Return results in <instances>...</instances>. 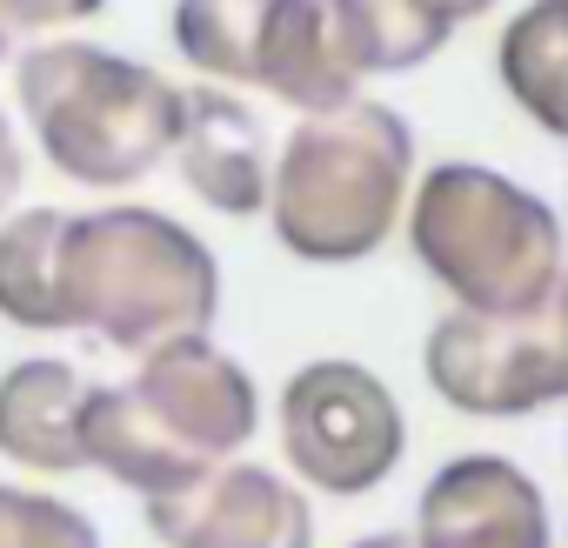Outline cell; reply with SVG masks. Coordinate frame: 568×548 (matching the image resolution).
I'll return each mask as SVG.
<instances>
[{
    "instance_id": "11",
    "label": "cell",
    "mask_w": 568,
    "mask_h": 548,
    "mask_svg": "<svg viewBox=\"0 0 568 548\" xmlns=\"http://www.w3.org/2000/svg\"><path fill=\"white\" fill-rule=\"evenodd\" d=\"M422 548H548L541 495L495 455L448 461L422 501Z\"/></svg>"
},
{
    "instance_id": "6",
    "label": "cell",
    "mask_w": 568,
    "mask_h": 548,
    "mask_svg": "<svg viewBox=\"0 0 568 548\" xmlns=\"http://www.w3.org/2000/svg\"><path fill=\"white\" fill-rule=\"evenodd\" d=\"M174 48L234 88H267L302 114L355 101V68L335 41L328 0H174Z\"/></svg>"
},
{
    "instance_id": "1",
    "label": "cell",
    "mask_w": 568,
    "mask_h": 548,
    "mask_svg": "<svg viewBox=\"0 0 568 548\" xmlns=\"http://www.w3.org/2000/svg\"><path fill=\"white\" fill-rule=\"evenodd\" d=\"M247 435L254 388L201 335H168L128 388L88 395V461L141 488L148 501L201 481L207 461L241 448Z\"/></svg>"
},
{
    "instance_id": "9",
    "label": "cell",
    "mask_w": 568,
    "mask_h": 548,
    "mask_svg": "<svg viewBox=\"0 0 568 548\" xmlns=\"http://www.w3.org/2000/svg\"><path fill=\"white\" fill-rule=\"evenodd\" d=\"M168 548H308V508L267 468H214L148 501Z\"/></svg>"
},
{
    "instance_id": "2",
    "label": "cell",
    "mask_w": 568,
    "mask_h": 548,
    "mask_svg": "<svg viewBox=\"0 0 568 548\" xmlns=\"http://www.w3.org/2000/svg\"><path fill=\"white\" fill-rule=\"evenodd\" d=\"M415 134L382 101L308 114L274 161L267 207L274 234L302 261H362L388 241L408 194Z\"/></svg>"
},
{
    "instance_id": "21",
    "label": "cell",
    "mask_w": 568,
    "mask_h": 548,
    "mask_svg": "<svg viewBox=\"0 0 568 548\" xmlns=\"http://www.w3.org/2000/svg\"><path fill=\"white\" fill-rule=\"evenodd\" d=\"M561 342H568V288H561Z\"/></svg>"
},
{
    "instance_id": "14",
    "label": "cell",
    "mask_w": 568,
    "mask_h": 548,
    "mask_svg": "<svg viewBox=\"0 0 568 548\" xmlns=\"http://www.w3.org/2000/svg\"><path fill=\"white\" fill-rule=\"evenodd\" d=\"M335 41L348 54L355 74H402L422 68L448 48V21L428 8V0H328Z\"/></svg>"
},
{
    "instance_id": "13",
    "label": "cell",
    "mask_w": 568,
    "mask_h": 548,
    "mask_svg": "<svg viewBox=\"0 0 568 548\" xmlns=\"http://www.w3.org/2000/svg\"><path fill=\"white\" fill-rule=\"evenodd\" d=\"M501 88L515 94V108L548 128L568 134V0H535L501 28Z\"/></svg>"
},
{
    "instance_id": "10",
    "label": "cell",
    "mask_w": 568,
    "mask_h": 548,
    "mask_svg": "<svg viewBox=\"0 0 568 548\" xmlns=\"http://www.w3.org/2000/svg\"><path fill=\"white\" fill-rule=\"evenodd\" d=\"M181 181L214 214H254L267 201V134L227 88H181V128H174Z\"/></svg>"
},
{
    "instance_id": "3",
    "label": "cell",
    "mask_w": 568,
    "mask_h": 548,
    "mask_svg": "<svg viewBox=\"0 0 568 548\" xmlns=\"http://www.w3.org/2000/svg\"><path fill=\"white\" fill-rule=\"evenodd\" d=\"M214 254L168 214L101 207L61 227V328H94L114 348L194 335L214 315Z\"/></svg>"
},
{
    "instance_id": "19",
    "label": "cell",
    "mask_w": 568,
    "mask_h": 548,
    "mask_svg": "<svg viewBox=\"0 0 568 548\" xmlns=\"http://www.w3.org/2000/svg\"><path fill=\"white\" fill-rule=\"evenodd\" d=\"M428 8L448 21V28H462V21H475V14H488L495 8V0H428Z\"/></svg>"
},
{
    "instance_id": "5",
    "label": "cell",
    "mask_w": 568,
    "mask_h": 548,
    "mask_svg": "<svg viewBox=\"0 0 568 548\" xmlns=\"http://www.w3.org/2000/svg\"><path fill=\"white\" fill-rule=\"evenodd\" d=\"M408 234L428 274L475 315H541L561 282V221L488 168H435Z\"/></svg>"
},
{
    "instance_id": "20",
    "label": "cell",
    "mask_w": 568,
    "mask_h": 548,
    "mask_svg": "<svg viewBox=\"0 0 568 548\" xmlns=\"http://www.w3.org/2000/svg\"><path fill=\"white\" fill-rule=\"evenodd\" d=\"M362 548H408L402 535H375V541H362Z\"/></svg>"
},
{
    "instance_id": "12",
    "label": "cell",
    "mask_w": 568,
    "mask_h": 548,
    "mask_svg": "<svg viewBox=\"0 0 568 548\" xmlns=\"http://www.w3.org/2000/svg\"><path fill=\"white\" fill-rule=\"evenodd\" d=\"M88 382L68 362H21L0 375V455L68 475L88 461Z\"/></svg>"
},
{
    "instance_id": "18",
    "label": "cell",
    "mask_w": 568,
    "mask_h": 548,
    "mask_svg": "<svg viewBox=\"0 0 568 548\" xmlns=\"http://www.w3.org/2000/svg\"><path fill=\"white\" fill-rule=\"evenodd\" d=\"M14 194H21V141H14L8 114H0V214L14 207Z\"/></svg>"
},
{
    "instance_id": "7",
    "label": "cell",
    "mask_w": 568,
    "mask_h": 548,
    "mask_svg": "<svg viewBox=\"0 0 568 548\" xmlns=\"http://www.w3.org/2000/svg\"><path fill=\"white\" fill-rule=\"evenodd\" d=\"M281 442L315 488L362 495L402 455V408L362 362H315L281 388Z\"/></svg>"
},
{
    "instance_id": "15",
    "label": "cell",
    "mask_w": 568,
    "mask_h": 548,
    "mask_svg": "<svg viewBox=\"0 0 568 548\" xmlns=\"http://www.w3.org/2000/svg\"><path fill=\"white\" fill-rule=\"evenodd\" d=\"M61 227L68 214L28 207L0 227V315L14 328H61Z\"/></svg>"
},
{
    "instance_id": "4",
    "label": "cell",
    "mask_w": 568,
    "mask_h": 548,
    "mask_svg": "<svg viewBox=\"0 0 568 548\" xmlns=\"http://www.w3.org/2000/svg\"><path fill=\"white\" fill-rule=\"evenodd\" d=\"M21 114L41 141V154L88 187H128L161 154H174L181 128V88H168L154 68L94 48V41H54L34 48L14 68Z\"/></svg>"
},
{
    "instance_id": "16",
    "label": "cell",
    "mask_w": 568,
    "mask_h": 548,
    "mask_svg": "<svg viewBox=\"0 0 568 548\" xmlns=\"http://www.w3.org/2000/svg\"><path fill=\"white\" fill-rule=\"evenodd\" d=\"M0 548H94V528L48 495L0 488Z\"/></svg>"
},
{
    "instance_id": "8",
    "label": "cell",
    "mask_w": 568,
    "mask_h": 548,
    "mask_svg": "<svg viewBox=\"0 0 568 548\" xmlns=\"http://www.w3.org/2000/svg\"><path fill=\"white\" fill-rule=\"evenodd\" d=\"M428 382L468 415H528L568 395V342L541 315H448L428 335Z\"/></svg>"
},
{
    "instance_id": "17",
    "label": "cell",
    "mask_w": 568,
    "mask_h": 548,
    "mask_svg": "<svg viewBox=\"0 0 568 548\" xmlns=\"http://www.w3.org/2000/svg\"><path fill=\"white\" fill-rule=\"evenodd\" d=\"M101 8L108 0H0V61H8L21 41L48 34V28H68V21H88Z\"/></svg>"
}]
</instances>
